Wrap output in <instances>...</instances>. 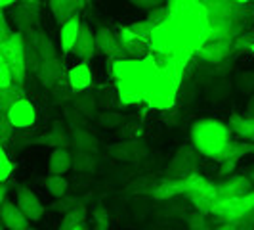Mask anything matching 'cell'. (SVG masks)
<instances>
[{
    "instance_id": "40",
    "label": "cell",
    "mask_w": 254,
    "mask_h": 230,
    "mask_svg": "<svg viewBox=\"0 0 254 230\" xmlns=\"http://www.w3.org/2000/svg\"><path fill=\"white\" fill-rule=\"evenodd\" d=\"M147 23L151 27H157L161 25V23H165L166 19H168V8H166V4H159V6H155L151 8L149 12H147Z\"/></svg>"
},
{
    "instance_id": "22",
    "label": "cell",
    "mask_w": 254,
    "mask_h": 230,
    "mask_svg": "<svg viewBox=\"0 0 254 230\" xmlns=\"http://www.w3.org/2000/svg\"><path fill=\"white\" fill-rule=\"evenodd\" d=\"M71 148L80 152H100V140L84 127L71 128Z\"/></svg>"
},
{
    "instance_id": "38",
    "label": "cell",
    "mask_w": 254,
    "mask_h": 230,
    "mask_svg": "<svg viewBox=\"0 0 254 230\" xmlns=\"http://www.w3.org/2000/svg\"><path fill=\"white\" fill-rule=\"evenodd\" d=\"M186 223H188V229H191V230L210 229V225H208V215L203 213V211H197V209H193V213L186 215Z\"/></svg>"
},
{
    "instance_id": "20",
    "label": "cell",
    "mask_w": 254,
    "mask_h": 230,
    "mask_svg": "<svg viewBox=\"0 0 254 230\" xmlns=\"http://www.w3.org/2000/svg\"><path fill=\"white\" fill-rule=\"evenodd\" d=\"M67 79H69L71 89L75 90V92L90 89L92 81H94V75H92V69H90L88 62L80 60V64H76L71 69H67Z\"/></svg>"
},
{
    "instance_id": "45",
    "label": "cell",
    "mask_w": 254,
    "mask_h": 230,
    "mask_svg": "<svg viewBox=\"0 0 254 230\" xmlns=\"http://www.w3.org/2000/svg\"><path fill=\"white\" fill-rule=\"evenodd\" d=\"M12 33H13L12 27H10L8 19H6V15H4V8H0V44L6 42Z\"/></svg>"
},
{
    "instance_id": "4",
    "label": "cell",
    "mask_w": 254,
    "mask_h": 230,
    "mask_svg": "<svg viewBox=\"0 0 254 230\" xmlns=\"http://www.w3.org/2000/svg\"><path fill=\"white\" fill-rule=\"evenodd\" d=\"M4 64L10 67L13 77V83L25 85L27 67H25V54H23V35L21 31H13L6 42L0 44Z\"/></svg>"
},
{
    "instance_id": "51",
    "label": "cell",
    "mask_w": 254,
    "mask_h": 230,
    "mask_svg": "<svg viewBox=\"0 0 254 230\" xmlns=\"http://www.w3.org/2000/svg\"><path fill=\"white\" fill-rule=\"evenodd\" d=\"M0 64H4V58H2V50H0Z\"/></svg>"
},
{
    "instance_id": "18",
    "label": "cell",
    "mask_w": 254,
    "mask_h": 230,
    "mask_svg": "<svg viewBox=\"0 0 254 230\" xmlns=\"http://www.w3.org/2000/svg\"><path fill=\"white\" fill-rule=\"evenodd\" d=\"M151 196L159 202H170L174 198L186 196V180L184 179H163L153 188Z\"/></svg>"
},
{
    "instance_id": "1",
    "label": "cell",
    "mask_w": 254,
    "mask_h": 230,
    "mask_svg": "<svg viewBox=\"0 0 254 230\" xmlns=\"http://www.w3.org/2000/svg\"><path fill=\"white\" fill-rule=\"evenodd\" d=\"M159 69L161 67L153 58V54L141 60H132V58L109 60V73L115 81L119 102L123 106L143 102L151 83L159 75Z\"/></svg>"
},
{
    "instance_id": "11",
    "label": "cell",
    "mask_w": 254,
    "mask_h": 230,
    "mask_svg": "<svg viewBox=\"0 0 254 230\" xmlns=\"http://www.w3.org/2000/svg\"><path fill=\"white\" fill-rule=\"evenodd\" d=\"M214 184H216V198H233L254 188V182L249 175H237V173L222 177V180Z\"/></svg>"
},
{
    "instance_id": "2",
    "label": "cell",
    "mask_w": 254,
    "mask_h": 230,
    "mask_svg": "<svg viewBox=\"0 0 254 230\" xmlns=\"http://www.w3.org/2000/svg\"><path fill=\"white\" fill-rule=\"evenodd\" d=\"M190 138L203 157L220 163L231 144V130L224 121H218L214 117H203L191 125Z\"/></svg>"
},
{
    "instance_id": "49",
    "label": "cell",
    "mask_w": 254,
    "mask_h": 230,
    "mask_svg": "<svg viewBox=\"0 0 254 230\" xmlns=\"http://www.w3.org/2000/svg\"><path fill=\"white\" fill-rule=\"evenodd\" d=\"M15 2H19V0H0V8H8V6H13Z\"/></svg>"
},
{
    "instance_id": "36",
    "label": "cell",
    "mask_w": 254,
    "mask_h": 230,
    "mask_svg": "<svg viewBox=\"0 0 254 230\" xmlns=\"http://www.w3.org/2000/svg\"><path fill=\"white\" fill-rule=\"evenodd\" d=\"M253 44H254V27H251V29L243 31V33H239L237 37L233 38V54H237V52H251Z\"/></svg>"
},
{
    "instance_id": "50",
    "label": "cell",
    "mask_w": 254,
    "mask_h": 230,
    "mask_svg": "<svg viewBox=\"0 0 254 230\" xmlns=\"http://www.w3.org/2000/svg\"><path fill=\"white\" fill-rule=\"evenodd\" d=\"M249 177H251V180H253V182H254V167H253V169H251V173H249Z\"/></svg>"
},
{
    "instance_id": "47",
    "label": "cell",
    "mask_w": 254,
    "mask_h": 230,
    "mask_svg": "<svg viewBox=\"0 0 254 230\" xmlns=\"http://www.w3.org/2000/svg\"><path fill=\"white\" fill-rule=\"evenodd\" d=\"M6 194H8V184L6 182H0V205L6 200Z\"/></svg>"
},
{
    "instance_id": "56",
    "label": "cell",
    "mask_w": 254,
    "mask_h": 230,
    "mask_svg": "<svg viewBox=\"0 0 254 230\" xmlns=\"http://www.w3.org/2000/svg\"><path fill=\"white\" fill-rule=\"evenodd\" d=\"M253 2H254V0H253Z\"/></svg>"
},
{
    "instance_id": "55",
    "label": "cell",
    "mask_w": 254,
    "mask_h": 230,
    "mask_svg": "<svg viewBox=\"0 0 254 230\" xmlns=\"http://www.w3.org/2000/svg\"><path fill=\"white\" fill-rule=\"evenodd\" d=\"M251 142H254V134H253V138H251Z\"/></svg>"
},
{
    "instance_id": "34",
    "label": "cell",
    "mask_w": 254,
    "mask_h": 230,
    "mask_svg": "<svg viewBox=\"0 0 254 230\" xmlns=\"http://www.w3.org/2000/svg\"><path fill=\"white\" fill-rule=\"evenodd\" d=\"M163 179V177H159V179H153V177H141L138 179L136 182H132L130 186L127 188L128 194H149L151 196L153 188L159 184V180Z\"/></svg>"
},
{
    "instance_id": "15",
    "label": "cell",
    "mask_w": 254,
    "mask_h": 230,
    "mask_svg": "<svg viewBox=\"0 0 254 230\" xmlns=\"http://www.w3.org/2000/svg\"><path fill=\"white\" fill-rule=\"evenodd\" d=\"M65 73H67V69H65L62 58L58 56V58H50V60H42L40 67L35 71V77L44 89L50 90Z\"/></svg>"
},
{
    "instance_id": "54",
    "label": "cell",
    "mask_w": 254,
    "mask_h": 230,
    "mask_svg": "<svg viewBox=\"0 0 254 230\" xmlns=\"http://www.w3.org/2000/svg\"><path fill=\"white\" fill-rule=\"evenodd\" d=\"M2 229H4V225H2V221H0V230H2Z\"/></svg>"
},
{
    "instance_id": "39",
    "label": "cell",
    "mask_w": 254,
    "mask_h": 230,
    "mask_svg": "<svg viewBox=\"0 0 254 230\" xmlns=\"http://www.w3.org/2000/svg\"><path fill=\"white\" fill-rule=\"evenodd\" d=\"M13 173V161L10 159V155L6 152L4 144H0V182H6V180L12 177Z\"/></svg>"
},
{
    "instance_id": "16",
    "label": "cell",
    "mask_w": 254,
    "mask_h": 230,
    "mask_svg": "<svg viewBox=\"0 0 254 230\" xmlns=\"http://www.w3.org/2000/svg\"><path fill=\"white\" fill-rule=\"evenodd\" d=\"M0 221H2L4 229L10 230H27L31 225V221L19 209V205L10 202V200H4L0 205Z\"/></svg>"
},
{
    "instance_id": "27",
    "label": "cell",
    "mask_w": 254,
    "mask_h": 230,
    "mask_svg": "<svg viewBox=\"0 0 254 230\" xmlns=\"http://www.w3.org/2000/svg\"><path fill=\"white\" fill-rule=\"evenodd\" d=\"M21 35H23V54H25L27 73H35L38 67H40V64H42L40 52H38L37 44H35V38L31 35V29L23 31Z\"/></svg>"
},
{
    "instance_id": "28",
    "label": "cell",
    "mask_w": 254,
    "mask_h": 230,
    "mask_svg": "<svg viewBox=\"0 0 254 230\" xmlns=\"http://www.w3.org/2000/svg\"><path fill=\"white\" fill-rule=\"evenodd\" d=\"M19 98H25V89H23V85H19V83H12L10 87L0 89V112H2V114H8V110H10Z\"/></svg>"
},
{
    "instance_id": "29",
    "label": "cell",
    "mask_w": 254,
    "mask_h": 230,
    "mask_svg": "<svg viewBox=\"0 0 254 230\" xmlns=\"http://www.w3.org/2000/svg\"><path fill=\"white\" fill-rule=\"evenodd\" d=\"M98 167V157L94 152H80V150H75L73 152V171L76 173H86V175H92Z\"/></svg>"
},
{
    "instance_id": "35",
    "label": "cell",
    "mask_w": 254,
    "mask_h": 230,
    "mask_svg": "<svg viewBox=\"0 0 254 230\" xmlns=\"http://www.w3.org/2000/svg\"><path fill=\"white\" fill-rule=\"evenodd\" d=\"M64 114H65V121H67L69 128L86 127V123H88V117L80 114V112L76 110L73 104H71V106H65V108H64Z\"/></svg>"
},
{
    "instance_id": "32",
    "label": "cell",
    "mask_w": 254,
    "mask_h": 230,
    "mask_svg": "<svg viewBox=\"0 0 254 230\" xmlns=\"http://www.w3.org/2000/svg\"><path fill=\"white\" fill-rule=\"evenodd\" d=\"M44 186L54 198H62L69 192V180L65 179L64 175H50L44 180Z\"/></svg>"
},
{
    "instance_id": "48",
    "label": "cell",
    "mask_w": 254,
    "mask_h": 230,
    "mask_svg": "<svg viewBox=\"0 0 254 230\" xmlns=\"http://www.w3.org/2000/svg\"><path fill=\"white\" fill-rule=\"evenodd\" d=\"M247 115H251V117H254V94L251 96V100H249V104H247Z\"/></svg>"
},
{
    "instance_id": "12",
    "label": "cell",
    "mask_w": 254,
    "mask_h": 230,
    "mask_svg": "<svg viewBox=\"0 0 254 230\" xmlns=\"http://www.w3.org/2000/svg\"><path fill=\"white\" fill-rule=\"evenodd\" d=\"M15 204L19 205V209L27 215L31 223L40 221L44 215V205L38 200V196L27 186H17L15 188Z\"/></svg>"
},
{
    "instance_id": "3",
    "label": "cell",
    "mask_w": 254,
    "mask_h": 230,
    "mask_svg": "<svg viewBox=\"0 0 254 230\" xmlns=\"http://www.w3.org/2000/svg\"><path fill=\"white\" fill-rule=\"evenodd\" d=\"M201 153L193 144H182L176 153L172 155V159L168 161L166 169L163 171L165 179H184L191 173L199 171L201 167Z\"/></svg>"
},
{
    "instance_id": "25",
    "label": "cell",
    "mask_w": 254,
    "mask_h": 230,
    "mask_svg": "<svg viewBox=\"0 0 254 230\" xmlns=\"http://www.w3.org/2000/svg\"><path fill=\"white\" fill-rule=\"evenodd\" d=\"M228 127L231 130V134H235L239 138H245V140H251L254 134V117L231 114L229 115Z\"/></svg>"
},
{
    "instance_id": "14",
    "label": "cell",
    "mask_w": 254,
    "mask_h": 230,
    "mask_svg": "<svg viewBox=\"0 0 254 230\" xmlns=\"http://www.w3.org/2000/svg\"><path fill=\"white\" fill-rule=\"evenodd\" d=\"M8 119L15 128H31L37 123V110L25 96V98H19L8 110Z\"/></svg>"
},
{
    "instance_id": "8",
    "label": "cell",
    "mask_w": 254,
    "mask_h": 230,
    "mask_svg": "<svg viewBox=\"0 0 254 230\" xmlns=\"http://www.w3.org/2000/svg\"><path fill=\"white\" fill-rule=\"evenodd\" d=\"M96 38V52H100L107 60H119V58H128L119 35H115L109 27H98L94 31Z\"/></svg>"
},
{
    "instance_id": "6",
    "label": "cell",
    "mask_w": 254,
    "mask_h": 230,
    "mask_svg": "<svg viewBox=\"0 0 254 230\" xmlns=\"http://www.w3.org/2000/svg\"><path fill=\"white\" fill-rule=\"evenodd\" d=\"M195 56L208 65H218L228 62L233 56V38H212L204 40L195 50Z\"/></svg>"
},
{
    "instance_id": "9",
    "label": "cell",
    "mask_w": 254,
    "mask_h": 230,
    "mask_svg": "<svg viewBox=\"0 0 254 230\" xmlns=\"http://www.w3.org/2000/svg\"><path fill=\"white\" fill-rule=\"evenodd\" d=\"M12 19L13 23L17 25V31H27V29H33L38 27L40 21V6H38V0H23V2H15L12 10Z\"/></svg>"
},
{
    "instance_id": "13",
    "label": "cell",
    "mask_w": 254,
    "mask_h": 230,
    "mask_svg": "<svg viewBox=\"0 0 254 230\" xmlns=\"http://www.w3.org/2000/svg\"><path fill=\"white\" fill-rule=\"evenodd\" d=\"M33 146H48V148H71V130L65 123L58 121L44 134H35Z\"/></svg>"
},
{
    "instance_id": "41",
    "label": "cell",
    "mask_w": 254,
    "mask_h": 230,
    "mask_svg": "<svg viewBox=\"0 0 254 230\" xmlns=\"http://www.w3.org/2000/svg\"><path fill=\"white\" fill-rule=\"evenodd\" d=\"M13 132H15V127L10 123L8 114H2V112H0V144L10 142V138L13 136Z\"/></svg>"
},
{
    "instance_id": "21",
    "label": "cell",
    "mask_w": 254,
    "mask_h": 230,
    "mask_svg": "<svg viewBox=\"0 0 254 230\" xmlns=\"http://www.w3.org/2000/svg\"><path fill=\"white\" fill-rule=\"evenodd\" d=\"M73 167V152L69 148H52L48 159V173L50 175H65Z\"/></svg>"
},
{
    "instance_id": "17",
    "label": "cell",
    "mask_w": 254,
    "mask_h": 230,
    "mask_svg": "<svg viewBox=\"0 0 254 230\" xmlns=\"http://www.w3.org/2000/svg\"><path fill=\"white\" fill-rule=\"evenodd\" d=\"M71 54H75L78 60L82 62H90L96 56V38H94V31L90 29L88 23L80 21V29H78V37L75 40V46Z\"/></svg>"
},
{
    "instance_id": "42",
    "label": "cell",
    "mask_w": 254,
    "mask_h": 230,
    "mask_svg": "<svg viewBox=\"0 0 254 230\" xmlns=\"http://www.w3.org/2000/svg\"><path fill=\"white\" fill-rule=\"evenodd\" d=\"M96 117H98L100 125H102V127H107V128L117 127V125L123 121V115L117 114V112H103V114H98Z\"/></svg>"
},
{
    "instance_id": "52",
    "label": "cell",
    "mask_w": 254,
    "mask_h": 230,
    "mask_svg": "<svg viewBox=\"0 0 254 230\" xmlns=\"http://www.w3.org/2000/svg\"><path fill=\"white\" fill-rule=\"evenodd\" d=\"M235 2H253V0H235Z\"/></svg>"
},
{
    "instance_id": "30",
    "label": "cell",
    "mask_w": 254,
    "mask_h": 230,
    "mask_svg": "<svg viewBox=\"0 0 254 230\" xmlns=\"http://www.w3.org/2000/svg\"><path fill=\"white\" fill-rule=\"evenodd\" d=\"M197 87H199L197 81H193L190 77H184V81L178 87V92H176V106L184 108V106L193 102L197 98Z\"/></svg>"
},
{
    "instance_id": "43",
    "label": "cell",
    "mask_w": 254,
    "mask_h": 230,
    "mask_svg": "<svg viewBox=\"0 0 254 230\" xmlns=\"http://www.w3.org/2000/svg\"><path fill=\"white\" fill-rule=\"evenodd\" d=\"M132 33H136V35H140V37L143 38H149V35H151L153 27L147 23V19H140V21H134V23H130V25H127Z\"/></svg>"
},
{
    "instance_id": "46",
    "label": "cell",
    "mask_w": 254,
    "mask_h": 230,
    "mask_svg": "<svg viewBox=\"0 0 254 230\" xmlns=\"http://www.w3.org/2000/svg\"><path fill=\"white\" fill-rule=\"evenodd\" d=\"M12 83H13V77H12L10 67H8L6 64H0V89L10 87Z\"/></svg>"
},
{
    "instance_id": "7",
    "label": "cell",
    "mask_w": 254,
    "mask_h": 230,
    "mask_svg": "<svg viewBox=\"0 0 254 230\" xmlns=\"http://www.w3.org/2000/svg\"><path fill=\"white\" fill-rule=\"evenodd\" d=\"M107 153L117 159V161H123V163H138L141 159L147 157V146L141 140H123V142H115L107 146Z\"/></svg>"
},
{
    "instance_id": "37",
    "label": "cell",
    "mask_w": 254,
    "mask_h": 230,
    "mask_svg": "<svg viewBox=\"0 0 254 230\" xmlns=\"http://www.w3.org/2000/svg\"><path fill=\"white\" fill-rule=\"evenodd\" d=\"M92 223L96 230H107L111 227V219H109V211L103 204H98L92 211Z\"/></svg>"
},
{
    "instance_id": "26",
    "label": "cell",
    "mask_w": 254,
    "mask_h": 230,
    "mask_svg": "<svg viewBox=\"0 0 254 230\" xmlns=\"http://www.w3.org/2000/svg\"><path fill=\"white\" fill-rule=\"evenodd\" d=\"M71 104H73L82 115H86L88 119H94V117L98 115V98H96V94L90 89L75 92V94H73V102Z\"/></svg>"
},
{
    "instance_id": "23",
    "label": "cell",
    "mask_w": 254,
    "mask_h": 230,
    "mask_svg": "<svg viewBox=\"0 0 254 230\" xmlns=\"http://www.w3.org/2000/svg\"><path fill=\"white\" fill-rule=\"evenodd\" d=\"M88 217V204L76 205L73 209L65 211L64 219L60 223V230H84Z\"/></svg>"
},
{
    "instance_id": "44",
    "label": "cell",
    "mask_w": 254,
    "mask_h": 230,
    "mask_svg": "<svg viewBox=\"0 0 254 230\" xmlns=\"http://www.w3.org/2000/svg\"><path fill=\"white\" fill-rule=\"evenodd\" d=\"M235 229L239 230V229H243V230H251V229H254V207L251 209V211H247L243 217H239L235 223Z\"/></svg>"
},
{
    "instance_id": "10",
    "label": "cell",
    "mask_w": 254,
    "mask_h": 230,
    "mask_svg": "<svg viewBox=\"0 0 254 230\" xmlns=\"http://www.w3.org/2000/svg\"><path fill=\"white\" fill-rule=\"evenodd\" d=\"M119 38H121V44L127 52V56L132 60H141V58H147L151 54L149 38H143L136 33H132L128 27L119 29Z\"/></svg>"
},
{
    "instance_id": "19",
    "label": "cell",
    "mask_w": 254,
    "mask_h": 230,
    "mask_svg": "<svg viewBox=\"0 0 254 230\" xmlns=\"http://www.w3.org/2000/svg\"><path fill=\"white\" fill-rule=\"evenodd\" d=\"M82 6H84V0H50L52 15L60 27L71 17H75L76 13H80Z\"/></svg>"
},
{
    "instance_id": "33",
    "label": "cell",
    "mask_w": 254,
    "mask_h": 230,
    "mask_svg": "<svg viewBox=\"0 0 254 230\" xmlns=\"http://www.w3.org/2000/svg\"><path fill=\"white\" fill-rule=\"evenodd\" d=\"M82 204H88V198H78V196H69V194H65L62 198H56V202L50 205L52 211H69V209H73L76 205H82Z\"/></svg>"
},
{
    "instance_id": "31",
    "label": "cell",
    "mask_w": 254,
    "mask_h": 230,
    "mask_svg": "<svg viewBox=\"0 0 254 230\" xmlns=\"http://www.w3.org/2000/svg\"><path fill=\"white\" fill-rule=\"evenodd\" d=\"M50 90H52V96H54V102L56 104L71 102V100H73V94H75V90L71 89V83H69V79H67V73H65Z\"/></svg>"
},
{
    "instance_id": "53",
    "label": "cell",
    "mask_w": 254,
    "mask_h": 230,
    "mask_svg": "<svg viewBox=\"0 0 254 230\" xmlns=\"http://www.w3.org/2000/svg\"><path fill=\"white\" fill-rule=\"evenodd\" d=\"M251 54H253V56H254V44H253V48H251Z\"/></svg>"
},
{
    "instance_id": "24",
    "label": "cell",
    "mask_w": 254,
    "mask_h": 230,
    "mask_svg": "<svg viewBox=\"0 0 254 230\" xmlns=\"http://www.w3.org/2000/svg\"><path fill=\"white\" fill-rule=\"evenodd\" d=\"M80 13H76L75 17H71L69 21H65L62 29H60V46H62V54H71L75 40L78 37V29H80Z\"/></svg>"
},
{
    "instance_id": "5",
    "label": "cell",
    "mask_w": 254,
    "mask_h": 230,
    "mask_svg": "<svg viewBox=\"0 0 254 230\" xmlns=\"http://www.w3.org/2000/svg\"><path fill=\"white\" fill-rule=\"evenodd\" d=\"M254 207V188L233 198H216V202L212 205L210 215H218L224 221L235 223L239 217H243L247 211H251Z\"/></svg>"
}]
</instances>
